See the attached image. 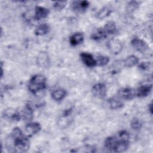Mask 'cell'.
Returning <instances> with one entry per match:
<instances>
[{"mask_svg":"<svg viewBox=\"0 0 153 153\" xmlns=\"http://www.w3.org/2000/svg\"><path fill=\"white\" fill-rule=\"evenodd\" d=\"M7 149L15 152H25L29 149V141L28 137L24 135L19 127L13 129L7 139Z\"/></svg>","mask_w":153,"mask_h":153,"instance_id":"6da1fadb","label":"cell"},{"mask_svg":"<svg viewBox=\"0 0 153 153\" xmlns=\"http://www.w3.org/2000/svg\"><path fill=\"white\" fill-rule=\"evenodd\" d=\"M130 134L126 130L119 132L118 137L109 136L105 139V148L109 151L115 152H123L129 147Z\"/></svg>","mask_w":153,"mask_h":153,"instance_id":"7a4b0ae2","label":"cell"},{"mask_svg":"<svg viewBox=\"0 0 153 153\" xmlns=\"http://www.w3.org/2000/svg\"><path fill=\"white\" fill-rule=\"evenodd\" d=\"M27 87L30 93L33 94H36L46 88L47 79L43 75H35L29 79Z\"/></svg>","mask_w":153,"mask_h":153,"instance_id":"3957f363","label":"cell"},{"mask_svg":"<svg viewBox=\"0 0 153 153\" xmlns=\"http://www.w3.org/2000/svg\"><path fill=\"white\" fill-rule=\"evenodd\" d=\"M91 93L96 97L99 99H104L107 93L106 85L102 82L95 84L91 88Z\"/></svg>","mask_w":153,"mask_h":153,"instance_id":"277c9868","label":"cell"},{"mask_svg":"<svg viewBox=\"0 0 153 153\" xmlns=\"http://www.w3.org/2000/svg\"><path fill=\"white\" fill-rule=\"evenodd\" d=\"M41 129V126L39 123L34 122L29 123L25 127V133L27 137H31L38 133Z\"/></svg>","mask_w":153,"mask_h":153,"instance_id":"5b68a950","label":"cell"},{"mask_svg":"<svg viewBox=\"0 0 153 153\" xmlns=\"http://www.w3.org/2000/svg\"><path fill=\"white\" fill-rule=\"evenodd\" d=\"M89 2L87 1H75L72 3V10L77 13H84L89 7Z\"/></svg>","mask_w":153,"mask_h":153,"instance_id":"8992f818","label":"cell"},{"mask_svg":"<svg viewBox=\"0 0 153 153\" xmlns=\"http://www.w3.org/2000/svg\"><path fill=\"white\" fill-rule=\"evenodd\" d=\"M131 45L134 49L140 53L145 52L149 48L147 43L139 38H133L131 41Z\"/></svg>","mask_w":153,"mask_h":153,"instance_id":"52a82bcc","label":"cell"},{"mask_svg":"<svg viewBox=\"0 0 153 153\" xmlns=\"http://www.w3.org/2000/svg\"><path fill=\"white\" fill-rule=\"evenodd\" d=\"M108 48L109 51L114 54H118L123 50V44L121 42L117 39H111L108 42Z\"/></svg>","mask_w":153,"mask_h":153,"instance_id":"ba28073f","label":"cell"},{"mask_svg":"<svg viewBox=\"0 0 153 153\" xmlns=\"http://www.w3.org/2000/svg\"><path fill=\"white\" fill-rule=\"evenodd\" d=\"M118 95L121 99L130 100L133 99L134 96H136V93L135 90L131 88L124 87L120 88L118 91Z\"/></svg>","mask_w":153,"mask_h":153,"instance_id":"9c48e42d","label":"cell"},{"mask_svg":"<svg viewBox=\"0 0 153 153\" xmlns=\"http://www.w3.org/2000/svg\"><path fill=\"white\" fill-rule=\"evenodd\" d=\"M2 117L4 118L13 121H20L22 116L17 111L13 109H7L4 110L2 114Z\"/></svg>","mask_w":153,"mask_h":153,"instance_id":"30bf717a","label":"cell"},{"mask_svg":"<svg viewBox=\"0 0 153 153\" xmlns=\"http://www.w3.org/2000/svg\"><path fill=\"white\" fill-rule=\"evenodd\" d=\"M80 57L85 66L88 67H94L96 66V60L91 54L87 52H82L80 54Z\"/></svg>","mask_w":153,"mask_h":153,"instance_id":"8fae6325","label":"cell"},{"mask_svg":"<svg viewBox=\"0 0 153 153\" xmlns=\"http://www.w3.org/2000/svg\"><path fill=\"white\" fill-rule=\"evenodd\" d=\"M37 63L38 65L41 68H48L50 64V60L48 54L45 51L40 52L37 57Z\"/></svg>","mask_w":153,"mask_h":153,"instance_id":"7c38bea8","label":"cell"},{"mask_svg":"<svg viewBox=\"0 0 153 153\" xmlns=\"http://www.w3.org/2000/svg\"><path fill=\"white\" fill-rule=\"evenodd\" d=\"M152 84H144L139 87L135 90L136 96L138 97H145L149 94L152 90Z\"/></svg>","mask_w":153,"mask_h":153,"instance_id":"4fadbf2b","label":"cell"},{"mask_svg":"<svg viewBox=\"0 0 153 153\" xmlns=\"http://www.w3.org/2000/svg\"><path fill=\"white\" fill-rule=\"evenodd\" d=\"M49 10L41 6H36L35 8L34 19L36 20H40L46 18L49 14Z\"/></svg>","mask_w":153,"mask_h":153,"instance_id":"5bb4252c","label":"cell"},{"mask_svg":"<svg viewBox=\"0 0 153 153\" xmlns=\"http://www.w3.org/2000/svg\"><path fill=\"white\" fill-rule=\"evenodd\" d=\"M66 94H67V92L66 90L62 88L55 89L51 93L52 99L54 100L57 102L62 100L66 97Z\"/></svg>","mask_w":153,"mask_h":153,"instance_id":"9a60e30c","label":"cell"},{"mask_svg":"<svg viewBox=\"0 0 153 153\" xmlns=\"http://www.w3.org/2000/svg\"><path fill=\"white\" fill-rule=\"evenodd\" d=\"M84 39L83 33L81 32H76L72 35L69 38V42L72 46H76L81 44Z\"/></svg>","mask_w":153,"mask_h":153,"instance_id":"2e32d148","label":"cell"},{"mask_svg":"<svg viewBox=\"0 0 153 153\" xmlns=\"http://www.w3.org/2000/svg\"><path fill=\"white\" fill-rule=\"evenodd\" d=\"M23 118L26 121H31L33 117V109L29 103L26 104L22 113Z\"/></svg>","mask_w":153,"mask_h":153,"instance_id":"e0dca14e","label":"cell"},{"mask_svg":"<svg viewBox=\"0 0 153 153\" xmlns=\"http://www.w3.org/2000/svg\"><path fill=\"white\" fill-rule=\"evenodd\" d=\"M50 30V26L47 23H43L38 25L35 30V34L37 36H43L47 34Z\"/></svg>","mask_w":153,"mask_h":153,"instance_id":"ac0fdd59","label":"cell"},{"mask_svg":"<svg viewBox=\"0 0 153 153\" xmlns=\"http://www.w3.org/2000/svg\"><path fill=\"white\" fill-rule=\"evenodd\" d=\"M139 63V59L135 55H130L127 57L123 61V65L125 67L131 68L136 65Z\"/></svg>","mask_w":153,"mask_h":153,"instance_id":"d6986e66","label":"cell"},{"mask_svg":"<svg viewBox=\"0 0 153 153\" xmlns=\"http://www.w3.org/2000/svg\"><path fill=\"white\" fill-rule=\"evenodd\" d=\"M108 103L109 108L113 110L119 109L124 106V104L121 100L114 97L109 99Z\"/></svg>","mask_w":153,"mask_h":153,"instance_id":"ffe728a7","label":"cell"},{"mask_svg":"<svg viewBox=\"0 0 153 153\" xmlns=\"http://www.w3.org/2000/svg\"><path fill=\"white\" fill-rule=\"evenodd\" d=\"M102 28L108 36L109 35L114 34L117 30L116 25L113 21L108 22Z\"/></svg>","mask_w":153,"mask_h":153,"instance_id":"44dd1931","label":"cell"},{"mask_svg":"<svg viewBox=\"0 0 153 153\" xmlns=\"http://www.w3.org/2000/svg\"><path fill=\"white\" fill-rule=\"evenodd\" d=\"M108 36L102 27L97 29L91 35V38L94 41H100L106 38Z\"/></svg>","mask_w":153,"mask_h":153,"instance_id":"7402d4cb","label":"cell"},{"mask_svg":"<svg viewBox=\"0 0 153 153\" xmlns=\"http://www.w3.org/2000/svg\"><path fill=\"white\" fill-rule=\"evenodd\" d=\"M112 13V10L108 7H104L96 14V17L99 19H103L108 17Z\"/></svg>","mask_w":153,"mask_h":153,"instance_id":"603a6c76","label":"cell"},{"mask_svg":"<svg viewBox=\"0 0 153 153\" xmlns=\"http://www.w3.org/2000/svg\"><path fill=\"white\" fill-rule=\"evenodd\" d=\"M139 4L136 1H131L128 2L126 7V10L128 13L134 12L136 10L139 8Z\"/></svg>","mask_w":153,"mask_h":153,"instance_id":"cb8c5ba5","label":"cell"},{"mask_svg":"<svg viewBox=\"0 0 153 153\" xmlns=\"http://www.w3.org/2000/svg\"><path fill=\"white\" fill-rule=\"evenodd\" d=\"M130 126L134 130H139L142 127V123L139 118H134L130 122Z\"/></svg>","mask_w":153,"mask_h":153,"instance_id":"d4e9b609","label":"cell"},{"mask_svg":"<svg viewBox=\"0 0 153 153\" xmlns=\"http://www.w3.org/2000/svg\"><path fill=\"white\" fill-rule=\"evenodd\" d=\"M96 65L103 66L106 65L108 63L109 61V58L108 56L100 55L97 56V59H96Z\"/></svg>","mask_w":153,"mask_h":153,"instance_id":"484cf974","label":"cell"},{"mask_svg":"<svg viewBox=\"0 0 153 153\" xmlns=\"http://www.w3.org/2000/svg\"><path fill=\"white\" fill-rule=\"evenodd\" d=\"M67 4V1H56L53 4V7L57 10H63Z\"/></svg>","mask_w":153,"mask_h":153,"instance_id":"4316f807","label":"cell"},{"mask_svg":"<svg viewBox=\"0 0 153 153\" xmlns=\"http://www.w3.org/2000/svg\"><path fill=\"white\" fill-rule=\"evenodd\" d=\"M138 67H139V69L141 71H148L151 67V63L148 62H143L139 65Z\"/></svg>","mask_w":153,"mask_h":153,"instance_id":"83f0119b","label":"cell"},{"mask_svg":"<svg viewBox=\"0 0 153 153\" xmlns=\"http://www.w3.org/2000/svg\"><path fill=\"white\" fill-rule=\"evenodd\" d=\"M148 109H149V111L150 114H152V102L150 104H149Z\"/></svg>","mask_w":153,"mask_h":153,"instance_id":"f1b7e54d","label":"cell"}]
</instances>
